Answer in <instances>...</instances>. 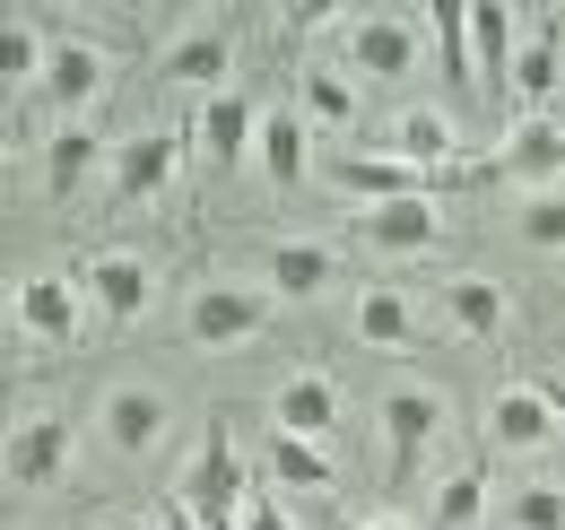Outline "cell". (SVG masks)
Returning a JSON list of instances; mask_svg holds the SVG:
<instances>
[{"instance_id": "23", "label": "cell", "mask_w": 565, "mask_h": 530, "mask_svg": "<svg viewBox=\"0 0 565 530\" xmlns=\"http://www.w3.org/2000/svg\"><path fill=\"white\" fill-rule=\"evenodd\" d=\"M296 114H305L313 131H349L356 123V78L340 62H305L296 70Z\"/></svg>"}, {"instance_id": "30", "label": "cell", "mask_w": 565, "mask_h": 530, "mask_svg": "<svg viewBox=\"0 0 565 530\" xmlns=\"http://www.w3.org/2000/svg\"><path fill=\"white\" fill-rule=\"evenodd\" d=\"M513 235H522L531 253H565V192H531L513 209Z\"/></svg>"}, {"instance_id": "20", "label": "cell", "mask_w": 565, "mask_h": 530, "mask_svg": "<svg viewBox=\"0 0 565 530\" xmlns=\"http://www.w3.org/2000/svg\"><path fill=\"white\" fill-rule=\"evenodd\" d=\"M253 157H262L270 192H296V183L313 174V123H305L296 105H270V114H262V148H253Z\"/></svg>"}, {"instance_id": "3", "label": "cell", "mask_w": 565, "mask_h": 530, "mask_svg": "<svg viewBox=\"0 0 565 530\" xmlns=\"http://www.w3.org/2000/svg\"><path fill=\"white\" fill-rule=\"evenodd\" d=\"M262 331H270V296H262V287L201 278L192 305H183V339H192L201 357H226V348H244V339H262Z\"/></svg>"}, {"instance_id": "32", "label": "cell", "mask_w": 565, "mask_h": 530, "mask_svg": "<svg viewBox=\"0 0 565 530\" xmlns=\"http://www.w3.org/2000/svg\"><path fill=\"white\" fill-rule=\"evenodd\" d=\"M244 530H296V522H287L279 496H253V505H244Z\"/></svg>"}, {"instance_id": "13", "label": "cell", "mask_w": 565, "mask_h": 530, "mask_svg": "<svg viewBox=\"0 0 565 530\" xmlns=\"http://www.w3.org/2000/svg\"><path fill=\"white\" fill-rule=\"evenodd\" d=\"M495 174L522 183V192H548V183L565 174V123L557 114H522L513 131L495 139Z\"/></svg>"}, {"instance_id": "6", "label": "cell", "mask_w": 565, "mask_h": 530, "mask_svg": "<svg viewBox=\"0 0 565 530\" xmlns=\"http://www.w3.org/2000/svg\"><path fill=\"white\" fill-rule=\"evenodd\" d=\"M166 426H174V409L157 383H114V392L96 400V435H105V453H122V462H148L157 444H166Z\"/></svg>"}, {"instance_id": "24", "label": "cell", "mask_w": 565, "mask_h": 530, "mask_svg": "<svg viewBox=\"0 0 565 530\" xmlns=\"http://www.w3.org/2000/svg\"><path fill=\"white\" fill-rule=\"evenodd\" d=\"M426 35H435V62H444V87L461 96V105H479V70H470V9L461 0H435V9H418Z\"/></svg>"}, {"instance_id": "8", "label": "cell", "mask_w": 565, "mask_h": 530, "mask_svg": "<svg viewBox=\"0 0 565 530\" xmlns=\"http://www.w3.org/2000/svg\"><path fill=\"white\" fill-rule=\"evenodd\" d=\"M105 78H114V53L96 44V35H53V62H44V105L62 114V123H78L96 96H105Z\"/></svg>"}, {"instance_id": "29", "label": "cell", "mask_w": 565, "mask_h": 530, "mask_svg": "<svg viewBox=\"0 0 565 530\" xmlns=\"http://www.w3.org/2000/svg\"><path fill=\"white\" fill-rule=\"evenodd\" d=\"M426 522H435V530H479V522H488V469H452V478L435 487Z\"/></svg>"}, {"instance_id": "33", "label": "cell", "mask_w": 565, "mask_h": 530, "mask_svg": "<svg viewBox=\"0 0 565 530\" xmlns=\"http://www.w3.org/2000/svg\"><path fill=\"white\" fill-rule=\"evenodd\" d=\"M540 392H548V409H557V426H565V374H540Z\"/></svg>"}, {"instance_id": "22", "label": "cell", "mask_w": 565, "mask_h": 530, "mask_svg": "<svg viewBox=\"0 0 565 530\" xmlns=\"http://www.w3.org/2000/svg\"><path fill=\"white\" fill-rule=\"evenodd\" d=\"M262 469H270V487H287V496H331V487H340L331 453L305 444V435H279V426H270V444H262Z\"/></svg>"}, {"instance_id": "11", "label": "cell", "mask_w": 565, "mask_h": 530, "mask_svg": "<svg viewBox=\"0 0 565 530\" xmlns=\"http://www.w3.org/2000/svg\"><path fill=\"white\" fill-rule=\"evenodd\" d=\"M383 157H401V166H418V174H452L461 166V123L444 114V105H401L392 114V131H383Z\"/></svg>"}, {"instance_id": "9", "label": "cell", "mask_w": 565, "mask_h": 530, "mask_svg": "<svg viewBox=\"0 0 565 530\" xmlns=\"http://www.w3.org/2000/svg\"><path fill=\"white\" fill-rule=\"evenodd\" d=\"M62 462H71V417H62V409H26V417L9 426V453H0L9 487H18V496H35V487H53V478H62Z\"/></svg>"}, {"instance_id": "17", "label": "cell", "mask_w": 565, "mask_h": 530, "mask_svg": "<svg viewBox=\"0 0 565 530\" xmlns=\"http://www.w3.org/2000/svg\"><path fill=\"white\" fill-rule=\"evenodd\" d=\"M78 287H87V305H96L105 331H131V322L148 314V262L140 253H96Z\"/></svg>"}, {"instance_id": "7", "label": "cell", "mask_w": 565, "mask_h": 530, "mask_svg": "<svg viewBox=\"0 0 565 530\" xmlns=\"http://www.w3.org/2000/svg\"><path fill=\"white\" fill-rule=\"evenodd\" d=\"M253 148H262V105H253L244 87H226V96H210V105H192V157H201L210 174L244 166Z\"/></svg>"}, {"instance_id": "31", "label": "cell", "mask_w": 565, "mask_h": 530, "mask_svg": "<svg viewBox=\"0 0 565 530\" xmlns=\"http://www.w3.org/2000/svg\"><path fill=\"white\" fill-rule=\"evenodd\" d=\"M504 522L513 530H565V487H548V478L513 487V496H504Z\"/></svg>"}, {"instance_id": "35", "label": "cell", "mask_w": 565, "mask_h": 530, "mask_svg": "<svg viewBox=\"0 0 565 530\" xmlns=\"http://www.w3.org/2000/svg\"><path fill=\"white\" fill-rule=\"evenodd\" d=\"M105 530H157V522H140V513H122V522H105Z\"/></svg>"}, {"instance_id": "12", "label": "cell", "mask_w": 565, "mask_h": 530, "mask_svg": "<svg viewBox=\"0 0 565 530\" xmlns=\"http://www.w3.org/2000/svg\"><path fill=\"white\" fill-rule=\"evenodd\" d=\"M374 417H383V453H392V469L409 478V469L426 462V444L444 435V392H426V383H392Z\"/></svg>"}, {"instance_id": "27", "label": "cell", "mask_w": 565, "mask_h": 530, "mask_svg": "<svg viewBox=\"0 0 565 530\" xmlns=\"http://www.w3.org/2000/svg\"><path fill=\"white\" fill-rule=\"evenodd\" d=\"M356 339L365 348H418V305L401 287H365L356 296Z\"/></svg>"}, {"instance_id": "1", "label": "cell", "mask_w": 565, "mask_h": 530, "mask_svg": "<svg viewBox=\"0 0 565 530\" xmlns=\"http://www.w3.org/2000/svg\"><path fill=\"white\" fill-rule=\"evenodd\" d=\"M174 505H183L192 530H244V505H253V496H244V462H235V426H226V417L201 426V453L174 478Z\"/></svg>"}, {"instance_id": "18", "label": "cell", "mask_w": 565, "mask_h": 530, "mask_svg": "<svg viewBox=\"0 0 565 530\" xmlns=\"http://www.w3.org/2000/svg\"><path fill=\"white\" fill-rule=\"evenodd\" d=\"M262 278H270V296H287V305H313L340 278V253L331 244H305V235H270L262 244Z\"/></svg>"}, {"instance_id": "26", "label": "cell", "mask_w": 565, "mask_h": 530, "mask_svg": "<svg viewBox=\"0 0 565 530\" xmlns=\"http://www.w3.org/2000/svg\"><path fill=\"white\" fill-rule=\"evenodd\" d=\"M44 62H53V35H44L26 9H9V18H0V78H9V96L44 87Z\"/></svg>"}, {"instance_id": "10", "label": "cell", "mask_w": 565, "mask_h": 530, "mask_svg": "<svg viewBox=\"0 0 565 530\" xmlns=\"http://www.w3.org/2000/svg\"><path fill=\"white\" fill-rule=\"evenodd\" d=\"M9 314H18V331L35 339V348H71V339H78V322H87V287L53 278V269H35V278H18Z\"/></svg>"}, {"instance_id": "4", "label": "cell", "mask_w": 565, "mask_h": 530, "mask_svg": "<svg viewBox=\"0 0 565 530\" xmlns=\"http://www.w3.org/2000/svg\"><path fill=\"white\" fill-rule=\"evenodd\" d=\"M157 78L166 87H183V96H226V78H235V26L226 18H192L166 53H157Z\"/></svg>"}, {"instance_id": "2", "label": "cell", "mask_w": 565, "mask_h": 530, "mask_svg": "<svg viewBox=\"0 0 565 530\" xmlns=\"http://www.w3.org/2000/svg\"><path fill=\"white\" fill-rule=\"evenodd\" d=\"M418 26L426 18H401V9H356L340 18V70L356 87H392L418 70Z\"/></svg>"}, {"instance_id": "28", "label": "cell", "mask_w": 565, "mask_h": 530, "mask_svg": "<svg viewBox=\"0 0 565 530\" xmlns=\"http://www.w3.org/2000/svg\"><path fill=\"white\" fill-rule=\"evenodd\" d=\"M87 174H96V131H87V123H62V131L44 139V192L71 200Z\"/></svg>"}, {"instance_id": "14", "label": "cell", "mask_w": 565, "mask_h": 530, "mask_svg": "<svg viewBox=\"0 0 565 530\" xmlns=\"http://www.w3.org/2000/svg\"><path fill=\"white\" fill-rule=\"evenodd\" d=\"M356 244L392 253V262H418V253L444 244V218H435V200H383V209H356Z\"/></svg>"}, {"instance_id": "25", "label": "cell", "mask_w": 565, "mask_h": 530, "mask_svg": "<svg viewBox=\"0 0 565 530\" xmlns=\"http://www.w3.org/2000/svg\"><path fill=\"white\" fill-rule=\"evenodd\" d=\"M504 314H513V305H504L495 278H444V322L461 339H504Z\"/></svg>"}, {"instance_id": "19", "label": "cell", "mask_w": 565, "mask_h": 530, "mask_svg": "<svg viewBox=\"0 0 565 530\" xmlns=\"http://www.w3.org/2000/svg\"><path fill=\"white\" fill-rule=\"evenodd\" d=\"M270 426H279V435H305V444H322V435L340 426V383H331V374H287L279 392H270Z\"/></svg>"}, {"instance_id": "5", "label": "cell", "mask_w": 565, "mask_h": 530, "mask_svg": "<svg viewBox=\"0 0 565 530\" xmlns=\"http://www.w3.org/2000/svg\"><path fill=\"white\" fill-rule=\"evenodd\" d=\"M183 139L192 131H131L114 157H105V200H114V209L157 200L166 183H174V166H183Z\"/></svg>"}, {"instance_id": "15", "label": "cell", "mask_w": 565, "mask_h": 530, "mask_svg": "<svg viewBox=\"0 0 565 530\" xmlns=\"http://www.w3.org/2000/svg\"><path fill=\"white\" fill-rule=\"evenodd\" d=\"M565 426H557V409H548V392L540 383H504V392L488 400V444L495 453H548Z\"/></svg>"}, {"instance_id": "34", "label": "cell", "mask_w": 565, "mask_h": 530, "mask_svg": "<svg viewBox=\"0 0 565 530\" xmlns=\"http://www.w3.org/2000/svg\"><path fill=\"white\" fill-rule=\"evenodd\" d=\"M340 530H409L401 513H374V522H340Z\"/></svg>"}, {"instance_id": "16", "label": "cell", "mask_w": 565, "mask_h": 530, "mask_svg": "<svg viewBox=\"0 0 565 530\" xmlns=\"http://www.w3.org/2000/svg\"><path fill=\"white\" fill-rule=\"evenodd\" d=\"M322 183L349 200V209H383V200H426L435 174H418V166H401V157H383V148H374V157H340Z\"/></svg>"}, {"instance_id": "21", "label": "cell", "mask_w": 565, "mask_h": 530, "mask_svg": "<svg viewBox=\"0 0 565 530\" xmlns=\"http://www.w3.org/2000/svg\"><path fill=\"white\" fill-rule=\"evenodd\" d=\"M557 18H531V35H522V62H513V123L522 114H548V96H557Z\"/></svg>"}]
</instances>
